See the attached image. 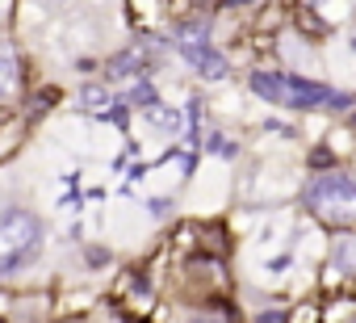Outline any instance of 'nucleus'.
Masks as SVG:
<instances>
[{
  "label": "nucleus",
  "mask_w": 356,
  "mask_h": 323,
  "mask_svg": "<svg viewBox=\"0 0 356 323\" xmlns=\"http://www.w3.org/2000/svg\"><path fill=\"white\" fill-rule=\"evenodd\" d=\"M231 5H243V0H231Z\"/></svg>",
  "instance_id": "0eeeda50"
},
{
  "label": "nucleus",
  "mask_w": 356,
  "mask_h": 323,
  "mask_svg": "<svg viewBox=\"0 0 356 323\" xmlns=\"http://www.w3.org/2000/svg\"><path fill=\"white\" fill-rule=\"evenodd\" d=\"M176 47H181V55H185L202 76H210V80H222V76H227V59H222L218 51H210V42H206L202 30H181Z\"/></svg>",
  "instance_id": "20e7f679"
},
{
  "label": "nucleus",
  "mask_w": 356,
  "mask_h": 323,
  "mask_svg": "<svg viewBox=\"0 0 356 323\" xmlns=\"http://www.w3.org/2000/svg\"><path fill=\"white\" fill-rule=\"evenodd\" d=\"M84 105H88V109H105V93H101V88H88V93H84Z\"/></svg>",
  "instance_id": "423d86ee"
},
{
  "label": "nucleus",
  "mask_w": 356,
  "mask_h": 323,
  "mask_svg": "<svg viewBox=\"0 0 356 323\" xmlns=\"http://www.w3.org/2000/svg\"><path fill=\"white\" fill-rule=\"evenodd\" d=\"M252 93H260L264 101L273 105H285V109H343L352 97L327 88V84H314V80H302V76H285V72H256L252 76Z\"/></svg>",
  "instance_id": "f257e3e1"
},
{
  "label": "nucleus",
  "mask_w": 356,
  "mask_h": 323,
  "mask_svg": "<svg viewBox=\"0 0 356 323\" xmlns=\"http://www.w3.org/2000/svg\"><path fill=\"white\" fill-rule=\"evenodd\" d=\"M306 206L314 219L331 223V227H352L356 223V181L352 177H318L310 189H306Z\"/></svg>",
  "instance_id": "7ed1b4c3"
},
{
  "label": "nucleus",
  "mask_w": 356,
  "mask_h": 323,
  "mask_svg": "<svg viewBox=\"0 0 356 323\" xmlns=\"http://www.w3.org/2000/svg\"><path fill=\"white\" fill-rule=\"evenodd\" d=\"M22 93V59L9 42H0V105H9Z\"/></svg>",
  "instance_id": "39448f33"
},
{
  "label": "nucleus",
  "mask_w": 356,
  "mask_h": 323,
  "mask_svg": "<svg viewBox=\"0 0 356 323\" xmlns=\"http://www.w3.org/2000/svg\"><path fill=\"white\" fill-rule=\"evenodd\" d=\"M38 248H42V223L30 210L0 214V277H9L22 265H30Z\"/></svg>",
  "instance_id": "f03ea898"
},
{
  "label": "nucleus",
  "mask_w": 356,
  "mask_h": 323,
  "mask_svg": "<svg viewBox=\"0 0 356 323\" xmlns=\"http://www.w3.org/2000/svg\"><path fill=\"white\" fill-rule=\"evenodd\" d=\"M352 47H356V38H352Z\"/></svg>",
  "instance_id": "6e6552de"
}]
</instances>
